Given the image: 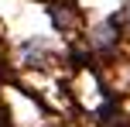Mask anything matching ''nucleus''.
<instances>
[{
  "instance_id": "obj_1",
  "label": "nucleus",
  "mask_w": 130,
  "mask_h": 127,
  "mask_svg": "<svg viewBox=\"0 0 130 127\" xmlns=\"http://www.w3.org/2000/svg\"><path fill=\"white\" fill-rule=\"evenodd\" d=\"M113 45H117V21L92 27V48H113Z\"/></svg>"
},
{
  "instance_id": "obj_2",
  "label": "nucleus",
  "mask_w": 130,
  "mask_h": 127,
  "mask_svg": "<svg viewBox=\"0 0 130 127\" xmlns=\"http://www.w3.org/2000/svg\"><path fill=\"white\" fill-rule=\"evenodd\" d=\"M123 21H127V27H130V4H127V10H123Z\"/></svg>"
}]
</instances>
